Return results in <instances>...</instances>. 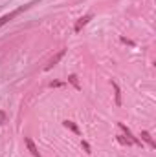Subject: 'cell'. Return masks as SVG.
<instances>
[{
	"mask_svg": "<svg viewBox=\"0 0 156 157\" xmlns=\"http://www.w3.org/2000/svg\"><path fill=\"white\" fill-rule=\"evenodd\" d=\"M63 124H64V126H66L68 130H72V132H74L76 135H79V133H81V130H79V126L76 124V122H74V121H64Z\"/></svg>",
	"mask_w": 156,
	"mask_h": 157,
	"instance_id": "cell-7",
	"label": "cell"
},
{
	"mask_svg": "<svg viewBox=\"0 0 156 157\" xmlns=\"http://www.w3.org/2000/svg\"><path fill=\"white\" fill-rule=\"evenodd\" d=\"M50 86H51V88H59V86H63V82H57V80H55V82H50Z\"/></svg>",
	"mask_w": 156,
	"mask_h": 157,
	"instance_id": "cell-13",
	"label": "cell"
},
{
	"mask_svg": "<svg viewBox=\"0 0 156 157\" xmlns=\"http://www.w3.org/2000/svg\"><path fill=\"white\" fill-rule=\"evenodd\" d=\"M112 88H114V91H116V104L121 106V90H119V86H117L114 80H112Z\"/></svg>",
	"mask_w": 156,
	"mask_h": 157,
	"instance_id": "cell-8",
	"label": "cell"
},
{
	"mask_svg": "<svg viewBox=\"0 0 156 157\" xmlns=\"http://www.w3.org/2000/svg\"><path fill=\"white\" fill-rule=\"evenodd\" d=\"M90 20H92V15H84V17H81L77 22H76V26H74V31H76V33H79V31L83 29V26H86Z\"/></svg>",
	"mask_w": 156,
	"mask_h": 157,
	"instance_id": "cell-3",
	"label": "cell"
},
{
	"mask_svg": "<svg viewBox=\"0 0 156 157\" xmlns=\"http://www.w3.org/2000/svg\"><path fill=\"white\" fill-rule=\"evenodd\" d=\"M117 141H119L121 144H127V146H129V144H132V143H130V141H129L125 135H119V137H117Z\"/></svg>",
	"mask_w": 156,
	"mask_h": 157,
	"instance_id": "cell-10",
	"label": "cell"
},
{
	"mask_svg": "<svg viewBox=\"0 0 156 157\" xmlns=\"http://www.w3.org/2000/svg\"><path fill=\"white\" fill-rule=\"evenodd\" d=\"M64 55H66V49H61V51H59V53H57V55H55V57L50 60V64H48L44 70H46V71H48V70H51V68H53V66H55V64H57V62H59V60H61Z\"/></svg>",
	"mask_w": 156,
	"mask_h": 157,
	"instance_id": "cell-5",
	"label": "cell"
},
{
	"mask_svg": "<svg viewBox=\"0 0 156 157\" xmlns=\"http://www.w3.org/2000/svg\"><path fill=\"white\" fill-rule=\"evenodd\" d=\"M35 4H37V2H31V4H28V6H22V7H18V9H13L11 13H7V15H4V17H0V28H2V26H6L7 22H11V20L15 18V17H18V15L22 13V11H26V9H30V7H31V6H35Z\"/></svg>",
	"mask_w": 156,
	"mask_h": 157,
	"instance_id": "cell-1",
	"label": "cell"
},
{
	"mask_svg": "<svg viewBox=\"0 0 156 157\" xmlns=\"http://www.w3.org/2000/svg\"><path fill=\"white\" fill-rule=\"evenodd\" d=\"M81 146L84 148V152H86V154H90V144H88L86 141H83V143H81Z\"/></svg>",
	"mask_w": 156,
	"mask_h": 157,
	"instance_id": "cell-12",
	"label": "cell"
},
{
	"mask_svg": "<svg viewBox=\"0 0 156 157\" xmlns=\"http://www.w3.org/2000/svg\"><path fill=\"white\" fill-rule=\"evenodd\" d=\"M6 122H7V115L0 110V124H6Z\"/></svg>",
	"mask_w": 156,
	"mask_h": 157,
	"instance_id": "cell-11",
	"label": "cell"
},
{
	"mask_svg": "<svg viewBox=\"0 0 156 157\" xmlns=\"http://www.w3.org/2000/svg\"><path fill=\"white\" fill-rule=\"evenodd\" d=\"M117 126H119V130L125 133V137H127V139H129L132 144H138V146H142V141H140L138 137H134V135H132V132H130V130H129V128H127L123 122H117Z\"/></svg>",
	"mask_w": 156,
	"mask_h": 157,
	"instance_id": "cell-2",
	"label": "cell"
},
{
	"mask_svg": "<svg viewBox=\"0 0 156 157\" xmlns=\"http://www.w3.org/2000/svg\"><path fill=\"white\" fill-rule=\"evenodd\" d=\"M68 82H70L76 90H81V84H79V80H77V75H70V77H68Z\"/></svg>",
	"mask_w": 156,
	"mask_h": 157,
	"instance_id": "cell-9",
	"label": "cell"
},
{
	"mask_svg": "<svg viewBox=\"0 0 156 157\" xmlns=\"http://www.w3.org/2000/svg\"><path fill=\"white\" fill-rule=\"evenodd\" d=\"M24 141H26V146H28L30 154H31L33 157H40V152L37 150V146H35V143L31 141V137H24Z\"/></svg>",
	"mask_w": 156,
	"mask_h": 157,
	"instance_id": "cell-4",
	"label": "cell"
},
{
	"mask_svg": "<svg viewBox=\"0 0 156 157\" xmlns=\"http://www.w3.org/2000/svg\"><path fill=\"white\" fill-rule=\"evenodd\" d=\"M142 139H143V141H145V143H147V144H149L151 148H156V143H154V139L151 137V133H149L147 130H143V132H142Z\"/></svg>",
	"mask_w": 156,
	"mask_h": 157,
	"instance_id": "cell-6",
	"label": "cell"
}]
</instances>
